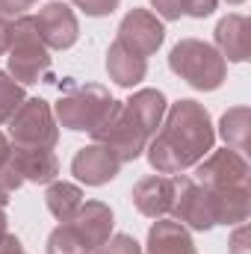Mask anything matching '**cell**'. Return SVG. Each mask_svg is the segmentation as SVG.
I'll list each match as a JSON object with an SVG mask.
<instances>
[{"instance_id": "obj_1", "label": "cell", "mask_w": 251, "mask_h": 254, "mask_svg": "<svg viewBox=\"0 0 251 254\" xmlns=\"http://www.w3.org/2000/svg\"><path fill=\"white\" fill-rule=\"evenodd\" d=\"M157 136L151 139L148 163L157 175H181L189 166H198L216 142L210 113L198 101H178L166 107V122H160Z\"/></svg>"}, {"instance_id": "obj_2", "label": "cell", "mask_w": 251, "mask_h": 254, "mask_svg": "<svg viewBox=\"0 0 251 254\" xmlns=\"http://www.w3.org/2000/svg\"><path fill=\"white\" fill-rule=\"evenodd\" d=\"M166 116V95L160 89H142L130 101H113L107 119L92 130L98 145H107L119 163H133Z\"/></svg>"}, {"instance_id": "obj_3", "label": "cell", "mask_w": 251, "mask_h": 254, "mask_svg": "<svg viewBox=\"0 0 251 254\" xmlns=\"http://www.w3.org/2000/svg\"><path fill=\"white\" fill-rule=\"evenodd\" d=\"M169 68L198 92H216L228 74V63L222 60V54L198 39L178 42L169 54Z\"/></svg>"}, {"instance_id": "obj_4", "label": "cell", "mask_w": 251, "mask_h": 254, "mask_svg": "<svg viewBox=\"0 0 251 254\" xmlns=\"http://www.w3.org/2000/svg\"><path fill=\"white\" fill-rule=\"evenodd\" d=\"M6 54H9L6 57L9 77L18 80L21 86H33V83L45 80V74L51 71V54H48L45 42L39 39L33 15H18L12 21V45Z\"/></svg>"}, {"instance_id": "obj_5", "label": "cell", "mask_w": 251, "mask_h": 254, "mask_svg": "<svg viewBox=\"0 0 251 254\" xmlns=\"http://www.w3.org/2000/svg\"><path fill=\"white\" fill-rule=\"evenodd\" d=\"M113 95L98 86V83H86V86H71L68 92H63V98L54 107V119L68 130L77 133H92L101 125L113 107Z\"/></svg>"}, {"instance_id": "obj_6", "label": "cell", "mask_w": 251, "mask_h": 254, "mask_svg": "<svg viewBox=\"0 0 251 254\" xmlns=\"http://www.w3.org/2000/svg\"><path fill=\"white\" fill-rule=\"evenodd\" d=\"M6 125L15 148H54L60 139L54 110L45 98H27Z\"/></svg>"}, {"instance_id": "obj_7", "label": "cell", "mask_w": 251, "mask_h": 254, "mask_svg": "<svg viewBox=\"0 0 251 254\" xmlns=\"http://www.w3.org/2000/svg\"><path fill=\"white\" fill-rule=\"evenodd\" d=\"M249 163L243 154L225 148L210 154L207 160H201L195 166V184H201L204 190H234V187H249Z\"/></svg>"}, {"instance_id": "obj_8", "label": "cell", "mask_w": 251, "mask_h": 254, "mask_svg": "<svg viewBox=\"0 0 251 254\" xmlns=\"http://www.w3.org/2000/svg\"><path fill=\"white\" fill-rule=\"evenodd\" d=\"M163 39H166V27L148 9H133L130 15H125V21L119 24V36H116V42L122 48H127L130 54H136L142 60L157 54Z\"/></svg>"}, {"instance_id": "obj_9", "label": "cell", "mask_w": 251, "mask_h": 254, "mask_svg": "<svg viewBox=\"0 0 251 254\" xmlns=\"http://www.w3.org/2000/svg\"><path fill=\"white\" fill-rule=\"evenodd\" d=\"M172 213L181 225H187L192 231H210L216 225L213 219V207H210V195L201 184H195L192 178H175V204Z\"/></svg>"}, {"instance_id": "obj_10", "label": "cell", "mask_w": 251, "mask_h": 254, "mask_svg": "<svg viewBox=\"0 0 251 254\" xmlns=\"http://www.w3.org/2000/svg\"><path fill=\"white\" fill-rule=\"evenodd\" d=\"M36 18V30H39V39L45 42V48L51 51H68L77 39H80V24H77V15L71 12V6L63 0H54L48 3L45 9H39Z\"/></svg>"}, {"instance_id": "obj_11", "label": "cell", "mask_w": 251, "mask_h": 254, "mask_svg": "<svg viewBox=\"0 0 251 254\" xmlns=\"http://www.w3.org/2000/svg\"><path fill=\"white\" fill-rule=\"evenodd\" d=\"M119 169H122L119 157H116L107 145H98V142L80 148V151L74 154V160H71L74 178L83 181L86 187H104V184H110V181L119 175Z\"/></svg>"}, {"instance_id": "obj_12", "label": "cell", "mask_w": 251, "mask_h": 254, "mask_svg": "<svg viewBox=\"0 0 251 254\" xmlns=\"http://www.w3.org/2000/svg\"><path fill=\"white\" fill-rule=\"evenodd\" d=\"M74 228V234L80 237V243L86 246V252L95 254L113 234V210L104 201H83L77 216L68 222Z\"/></svg>"}, {"instance_id": "obj_13", "label": "cell", "mask_w": 251, "mask_h": 254, "mask_svg": "<svg viewBox=\"0 0 251 254\" xmlns=\"http://www.w3.org/2000/svg\"><path fill=\"white\" fill-rule=\"evenodd\" d=\"M133 204L148 219H163L172 213L175 204V178L166 175H148L133 187Z\"/></svg>"}, {"instance_id": "obj_14", "label": "cell", "mask_w": 251, "mask_h": 254, "mask_svg": "<svg viewBox=\"0 0 251 254\" xmlns=\"http://www.w3.org/2000/svg\"><path fill=\"white\" fill-rule=\"evenodd\" d=\"M216 51L222 60L246 63L251 54V24L246 15H225L216 27Z\"/></svg>"}, {"instance_id": "obj_15", "label": "cell", "mask_w": 251, "mask_h": 254, "mask_svg": "<svg viewBox=\"0 0 251 254\" xmlns=\"http://www.w3.org/2000/svg\"><path fill=\"white\" fill-rule=\"evenodd\" d=\"M12 160L21 178L33 184H51L60 172V160L54 148H12Z\"/></svg>"}, {"instance_id": "obj_16", "label": "cell", "mask_w": 251, "mask_h": 254, "mask_svg": "<svg viewBox=\"0 0 251 254\" xmlns=\"http://www.w3.org/2000/svg\"><path fill=\"white\" fill-rule=\"evenodd\" d=\"M107 74H110V80H113L116 86L133 89L136 83L145 80V74H148V60L130 54V51L122 48L119 42H113L110 51H107Z\"/></svg>"}, {"instance_id": "obj_17", "label": "cell", "mask_w": 251, "mask_h": 254, "mask_svg": "<svg viewBox=\"0 0 251 254\" xmlns=\"http://www.w3.org/2000/svg\"><path fill=\"white\" fill-rule=\"evenodd\" d=\"M145 254H198L195 243L181 222H157L148 231V252Z\"/></svg>"}, {"instance_id": "obj_18", "label": "cell", "mask_w": 251, "mask_h": 254, "mask_svg": "<svg viewBox=\"0 0 251 254\" xmlns=\"http://www.w3.org/2000/svg\"><path fill=\"white\" fill-rule=\"evenodd\" d=\"M45 204L60 222H71L83 204V192H80V187H74L68 181H51V187L45 192Z\"/></svg>"}, {"instance_id": "obj_19", "label": "cell", "mask_w": 251, "mask_h": 254, "mask_svg": "<svg viewBox=\"0 0 251 254\" xmlns=\"http://www.w3.org/2000/svg\"><path fill=\"white\" fill-rule=\"evenodd\" d=\"M249 130H251V110L249 107H234L222 116L219 122V133L228 142L231 151L246 154L249 151Z\"/></svg>"}, {"instance_id": "obj_20", "label": "cell", "mask_w": 251, "mask_h": 254, "mask_svg": "<svg viewBox=\"0 0 251 254\" xmlns=\"http://www.w3.org/2000/svg\"><path fill=\"white\" fill-rule=\"evenodd\" d=\"M24 101H27L24 86L15 83L6 71H0V125H6V122L18 113V107H21Z\"/></svg>"}, {"instance_id": "obj_21", "label": "cell", "mask_w": 251, "mask_h": 254, "mask_svg": "<svg viewBox=\"0 0 251 254\" xmlns=\"http://www.w3.org/2000/svg\"><path fill=\"white\" fill-rule=\"evenodd\" d=\"M48 254H89L86 246L80 243V237L74 234V228L63 222L51 237H48Z\"/></svg>"}, {"instance_id": "obj_22", "label": "cell", "mask_w": 251, "mask_h": 254, "mask_svg": "<svg viewBox=\"0 0 251 254\" xmlns=\"http://www.w3.org/2000/svg\"><path fill=\"white\" fill-rule=\"evenodd\" d=\"M21 184H24V178H21L15 160H12V145H9V139L0 133V187L6 192H15Z\"/></svg>"}, {"instance_id": "obj_23", "label": "cell", "mask_w": 251, "mask_h": 254, "mask_svg": "<svg viewBox=\"0 0 251 254\" xmlns=\"http://www.w3.org/2000/svg\"><path fill=\"white\" fill-rule=\"evenodd\" d=\"M98 252L101 254H142V246H139L133 237H127V234H116V237H110Z\"/></svg>"}, {"instance_id": "obj_24", "label": "cell", "mask_w": 251, "mask_h": 254, "mask_svg": "<svg viewBox=\"0 0 251 254\" xmlns=\"http://www.w3.org/2000/svg\"><path fill=\"white\" fill-rule=\"evenodd\" d=\"M71 3H74L77 9H83L86 15H92V18H104V15H110V12H116L122 0H71Z\"/></svg>"}, {"instance_id": "obj_25", "label": "cell", "mask_w": 251, "mask_h": 254, "mask_svg": "<svg viewBox=\"0 0 251 254\" xmlns=\"http://www.w3.org/2000/svg\"><path fill=\"white\" fill-rule=\"evenodd\" d=\"M216 3L219 0H184V15L189 18H210L213 12H216Z\"/></svg>"}, {"instance_id": "obj_26", "label": "cell", "mask_w": 251, "mask_h": 254, "mask_svg": "<svg viewBox=\"0 0 251 254\" xmlns=\"http://www.w3.org/2000/svg\"><path fill=\"white\" fill-rule=\"evenodd\" d=\"M151 6L157 9L160 18L166 21H178L184 15V0H151Z\"/></svg>"}, {"instance_id": "obj_27", "label": "cell", "mask_w": 251, "mask_h": 254, "mask_svg": "<svg viewBox=\"0 0 251 254\" xmlns=\"http://www.w3.org/2000/svg\"><path fill=\"white\" fill-rule=\"evenodd\" d=\"M39 0H0V15L3 18H18L27 15V9H33Z\"/></svg>"}, {"instance_id": "obj_28", "label": "cell", "mask_w": 251, "mask_h": 254, "mask_svg": "<svg viewBox=\"0 0 251 254\" xmlns=\"http://www.w3.org/2000/svg\"><path fill=\"white\" fill-rule=\"evenodd\" d=\"M249 228H246V222L234 231V237H231V254H251L249 252Z\"/></svg>"}, {"instance_id": "obj_29", "label": "cell", "mask_w": 251, "mask_h": 254, "mask_svg": "<svg viewBox=\"0 0 251 254\" xmlns=\"http://www.w3.org/2000/svg\"><path fill=\"white\" fill-rule=\"evenodd\" d=\"M0 254H27V252H24V246L15 234H3L0 237Z\"/></svg>"}, {"instance_id": "obj_30", "label": "cell", "mask_w": 251, "mask_h": 254, "mask_svg": "<svg viewBox=\"0 0 251 254\" xmlns=\"http://www.w3.org/2000/svg\"><path fill=\"white\" fill-rule=\"evenodd\" d=\"M12 45V21L0 15V54H6Z\"/></svg>"}, {"instance_id": "obj_31", "label": "cell", "mask_w": 251, "mask_h": 254, "mask_svg": "<svg viewBox=\"0 0 251 254\" xmlns=\"http://www.w3.org/2000/svg\"><path fill=\"white\" fill-rule=\"evenodd\" d=\"M3 210H6V207H0V237L6 234V213H3Z\"/></svg>"}, {"instance_id": "obj_32", "label": "cell", "mask_w": 251, "mask_h": 254, "mask_svg": "<svg viewBox=\"0 0 251 254\" xmlns=\"http://www.w3.org/2000/svg\"><path fill=\"white\" fill-rule=\"evenodd\" d=\"M9 195H12V192H6L3 187H0V207H6V204H9Z\"/></svg>"}, {"instance_id": "obj_33", "label": "cell", "mask_w": 251, "mask_h": 254, "mask_svg": "<svg viewBox=\"0 0 251 254\" xmlns=\"http://www.w3.org/2000/svg\"><path fill=\"white\" fill-rule=\"evenodd\" d=\"M228 3H231V6H243L246 0H228Z\"/></svg>"}]
</instances>
